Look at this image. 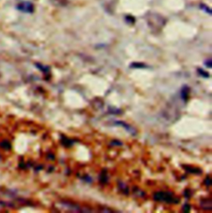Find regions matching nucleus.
<instances>
[{
    "mask_svg": "<svg viewBox=\"0 0 212 213\" xmlns=\"http://www.w3.org/2000/svg\"><path fill=\"white\" fill-rule=\"evenodd\" d=\"M154 199L157 201H160V202H169V203H176L178 202V200H176V198L173 197L172 193L164 192V191L157 192L154 195Z\"/></svg>",
    "mask_w": 212,
    "mask_h": 213,
    "instance_id": "f257e3e1",
    "label": "nucleus"
},
{
    "mask_svg": "<svg viewBox=\"0 0 212 213\" xmlns=\"http://www.w3.org/2000/svg\"><path fill=\"white\" fill-rule=\"evenodd\" d=\"M17 9L21 11L22 13H25V14H32L33 13L34 11V6L33 4L30 3V2H27V1H23L21 2L20 4H18L17 5Z\"/></svg>",
    "mask_w": 212,
    "mask_h": 213,
    "instance_id": "f03ea898",
    "label": "nucleus"
},
{
    "mask_svg": "<svg viewBox=\"0 0 212 213\" xmlns=\"http://www.w3.org/2000/svg\"><path fill=\"white\" fill-rule=\"evenodd\" d=\"M198 71H199V72H201L200 74H201V75H202V76H203L204 77H206H206H209V75H208L207 72H206V71H202L201 69H200V70H199Z\"/></svg>",
    "mask_w": 212,
    "mask_h": 213,
    "instance_id": "7ed1b4c3",
    "label": "nucleus"
}]
</instances>
